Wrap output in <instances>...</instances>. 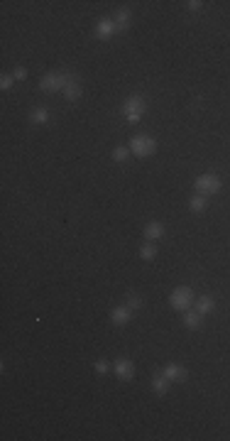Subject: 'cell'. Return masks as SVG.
I'll return each mask as SVG.
<instances>
[{
	"mask_svg": "<svg viewBox=\"0 0 230 441\" xmlns=\"http://www.w3.org/2000/svg\"><path fill=\"white\" fill-rule=\"evenodd\" d=\"M74 79H76V76H74L71 71H49L47 76H42L39 88H42L44 93H57V91H64Z\"/></svg>",
	"mask_w": 230,
	"mask_h": 441,
	"instance_id": "6da1fadb",
	"label": "cell"
},
{
	"mask_svg": "<svg viewBox=\"0 0 230 441\" xmlns=\"http://www.w3.org/2000/svg\"><path fill=\"white\" fill-rule=\"evenodd\" d=\"M147 113V103H144V96H140V93H132V96H127L125 98V103H122V116H125V120L127 123H140L142 120V116Z\"/></svg>",
	"mask_w": 230,
	"mask_h": 441,
	"instance_id": "7a4b0ae2",
	"label": "cell"
},
{
	"mask_svg": "<svg viewBox=\"0 0 230 441\" xmlns=\"http://www.w3.org/2000/svg\"><path fill=\"white\" fill-rule=\"evenodd\" d=\"M196 301V294L191 287H186V285H181V287H176L169 296V304H172V309H179V311H186V309H191V304Z\"/></svg>",
	"mask_w": 230,
	"mask_h": 441,
	"instance_id": "3957f363",
	"label": "cell"
},
{
	"mask_svg": "<svg viewBox=\"0 0 230 441\" xmlns=\"http://www.w3.org/2000/svg\"><path fill=\"white\" fill-rule=\"evenodd\" d=\"M127 147H130V152L135 157H149V154L157 152V140L152 135H135Z\"/></svg>",
	"mask_w": 230,
	"mask_h": 441,
	"instance_id": "277c9868",
	"label": "cell"
},
{
	"mask_svg": "<svg viewBox=\"0 0 230 441\" xmlns=\"http://www.w3.org/2000/svg\"><path fill=\"white\" fill-rule=\"evenodd\" d=\"M194 186H196V191L203 194V196H213V194H218L221 191V186H223V181H221V176L218 174H201L196 181H194Z\"/></svg>",
	"mask_w": 230,
	"mask_h": 441,
	"instance_id": "5b68a950",
	"label": "cell"
},
{
	"mask_svg": "<svg viewBox=\"0 0 230 441\" xmlns=\"http://www.w3.org/2000/svg\"><path fill=\"white\" fill-rule=\"evenodd\" d=\"M113 373L117 380H132V378H135V365H132V360H127V358H117L113 363Z\"/></svg>",
	"mask_w": 230,
	"mask_h": 441,
	"instance_id": "8992f818",
	"label": "cell"
},
{
	"mask_svg": "<svg viewBox=\"0 0 230 441\" xmlns=\"http://www.w3.org/2000/svg\"><path fill=\"white\" fill-rule=\"evenodd\" d=\"M93 32H96V37L98 39H111L115 32H117V25H115V20L113 17H103V20H98V25L93 27Z\"/></svg>",
	"mask_w": 230,
	"mask_h": 441,
	"instance_id": "52a82bcc",
	"label": "cell"
},
{
	"mask_svg": "<svg viewBox=\"0 0 230 441\" xmlns=\"http://www.w3.org/2000/svg\"><path fill=\"white\" fill-rule=\"evenodd\" d=\"M111 321L115 326H125V323L132 321V309L125 304V306H115L113 311H111Z\"/></svg>",
	"mask_w": 230,
	"mask_h": 441,
	"instance_id": "ba28073f",
	"label": "cell"
},
{
	"mask_svg": "<svg viewBox=\"0 0 230 441\" xmlns=\"http://www.w3.org/2000/svg\"><path fill=\"white\" fill-rule=\"evenodd\" d=\"M162 373H164V375H167L172 382H184V380H186V375H189V373H186V368H184V365H179V363H169V365H164V370H162Z\"/></svg>",
	"mask_w": 230,
	"mask_h": 441,
	"instance_id": "9c48e42d",
	"label": "cell"
},
{
	"mask_svg": "<svg viewBox=\"0 0 230 441\" xmlns=\"http://www.w3.org/2000/svg\"><path fill=\"white\" fill-rule=\"evenodd\" d=\"M164 223H159V221H149L147 226H144V240L147 243H154V240H159L162 235H164Z\"/></svg>",
	"mask_w": 230,
	"mask_h": 441,
	"instance_id": "30bf717a",
	"label": "cell"
},
{
	"mask_svg": "<svg viewBox=\"0 0 230 441\" xmlns=\"http://www.w3.org/2000/svg\"><path fill=\"white\" fill-rule=\"evenodd\" d=\"M115 25H117V32H125V29L132 25V12L127 10V7H120L117 12H115Z\"/></svg>",
	"mask_w": 230,
	"mask_h": 441,
	"instance_id": "8fae6325",
	"label": "cell"
},
{
	"mask_svg": "<svg viewBox=\"0 0 230 441\" xmlns=\"http://www.w3.org/2000/svg\"><path fill=\"white\" fill-rule=\"evenodd\" d=\"M194 306H196V311H199L201 316H206V314H211V311L216 309V299L208 296V294H203V296H199V299L194 301Z\"/></svg>",
	"mask_w": 230,
	"mask_h": 441,
	"instance_id": "7c38bea8",
	"label": "cell"
},
{
	"mask_svg": "<svg viewBox=\"0 0 230 441\" xmlns=\"http://www.w3.org/2000/svg\"><path fill=\"white\" fill-rule=\"evenodd\" d=\"M169 385H172V380H169L164 373H159V375H152V390H154L157 395H167Z\"/></svg>",
	"mask_w": 230,
	"mask_h": 441,
	"instance_id": "4fadbf2b",
	"label": "cell"
},
{
	"mask_svg": "<svg viewBox=\"0 0 230 441\" xmlns=\"http://www.w3.org/2000/svg\"><path fill=\"white\" fill-rule=\"evenodd\" d=\"M201 323H203V316L196 309H194V311H189V309L184 311V326H186V328L196 331V328H201Z\"/></svg>",
	"mask_w": 230,
	"mask_h": 441,
	"instance_id": "5bb4252c",
	"label": "cell"
},
{
	"mask_svg": "<svg viewBox=\"0 0 230 441\" xmlns=\"http://www.w3.org/2000/svg\"><path fill=\"white\" fill-rule=\"evenodd\" d=\"M206 206H208V196H203V194H196L189 199V211H194V213H203Z\"/></svg>",
	"mask_w": 230,
	"mask_h": 441,
	"instance_id": "9a60e30c",
	"label": "cell"
},
{
	"mask_svg": "<svg viewBox=\"0 0 230 441\" xmlns=\"http://www.w3.org/2000/svg\"><path fill=\"white\" fill-rule=\"evenodd\" d=\"M64 98L66 101H79L81 98V84H79V79H74L69 86L64 88Z\"/></svg>",
	"mask_w": 230,
	"mask_h": 441,
	"instance_id": "2e32d148",
	"label": "cell"
},
{
	"mask_svg": "<svg viewBox=\"0 0 230 441\" xmlns=\"http://www.w3.org/2000/svg\"><path fill=\"white\" fill-rule=\"evenodd\" d=\"M29 120H32V123H37V125L49 123V108H34V111L29 113Z\"/></svg>",
	"mask_w": 230,
	"mask_h": 441,
	"instance_id": "e0dca14e",
	"label": "cell"
},
{
	"mask_svg": "<svg viewBox=\"0 0 230 441\" xmlns=\"http://www.w3.org/2000/svg\"><path fill=\"white\" fill-rule=\"evenodd\" d=\"M154 255H157L154 243H144L142 248H140V258H142V260H154Z\"/></svg>",
	"mask_w": 230,
	"mask_h": 441,
	"instance_id": "ac0fdd59",
	"label": "cell"
},
{
	"mask_svg": "<svg viewBox=\"0 0 230 441\" xmlns=\"http://www.w3.org/2000/svg\"><path fill=\"white\" fill-rule=\"evenodd\" d=\"M130 154H132V152H130V147H115V149H113V159H115V162H127V159H130Z\"/></svg>",
	"mask_w": 230,
	"mask_h": 441,
	"instance_id": "d6986e66",
	"label": "cell"
},
{
	"mask_svg": "<svg viewBox=\"0 0 230 441\" xmlns=\"http://www.w3.org/2000/svg\"><path fill=\"white\" fill-rule=\"evenodd\" d=\"M93 368H96V373L106 375V373H111V370H113V363H111V360H98Z\"/></svg>",
	"mask_w": 230,
	"mask_h": 441,
	"instance_id": "ffe728a7",
	"label": "cell"
},
{
	"mask_svg": "<svg viewBox=\"0 0 230 441\" xmlns=\"http://www.w3.org/2000/svg\"><path fill=\"white\" fill-rule=\"evenodd\" d=\"M127 306L130 309H140L142 306V296L140 294H127Z\"/></svg>",
	"mask_w": 230,
	"mask_h": 441,
	"instance_id": "44dd1931",
	"label": "cell"
},
{
	"mask_svg": "<svg viewBox=\"0 0 230 441\" xmlns=\"http://www.w3.org/2000/svg\"><path fill=\"white\" fill-rule=\"evenodd\" d=\"M12 84H15V76H12V74H5V76L0 79V88H2V91L12 88Z\"/></svg>",
	"mask_w": 230,
	"mask_h": 441,
	"instance_id": "7402d4cb",
	"label": "cell"
},
{
	"mask_svg": "<svg viewBox=\"0 0 230 441\" xmlns=\"http://www.w3.org/2000/svg\"><path fill=\"white\" fill-rule=\"evenodd\" d=\"M12 76H15V81H25V79H27V69H25V66H17V69L12 71Z\"/></svg>",
	"mask_w": 230,
	"mask_h": 441,
	"instance_id": "603a6c76",
	"label": "cell"
},
{
	"mask_svg": "<svg viewBox=\"0 0 230 441\" xmlns=\"http://www.w3.org/2000/svg\"><path fill=\"white\" fill-rule=\"evenodd\" d=\"M186 7H189L191 12H196V10H201V7H203V2H201V0H189V2H186Z\"/></svg>",
	"mask_w": 230,
	"mask_h": 441,
	"instance_id": "cb8c5ba5",
	"label": "cell"
}]
</instances>
